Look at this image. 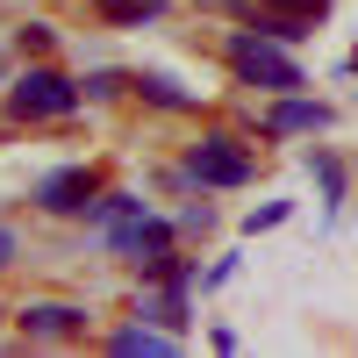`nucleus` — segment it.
<instances>
[{
    "label": "nucleus",
    "instance_id": "f257e3e1",
    "mask_svg": "<svg viewBox=\"0 0 358 358\" xmlns=\"http://www.w3.org/2000/svg\"><path fill=\"white\" fill-rule=\"evenodd\" d=\"M222 57H229V72L244 79V86H265V94H294V86H308L301 65H294V57H287L273 36H258V29H236Z\"/></svg>",
    "mask_w": 358,
    "mask_h": 358
},
{
    "label": "nucleus",
    "instance_id": "f03ea898",
    "mask_svg": "<svg viewBox=\"0 0 358 358\" xmlns=\"http://www.w3.org/2000/svg\"><path fill=\"white\" fill-rule=\"evenodd\" d=\"M72 108H79V86L57 65H29L8 86V115H15V122H57V115H72Z\"/></svg>",
    "mask_w": 358,
    "mask_h": 358
},
{
    "label": "nucleus",
    "instance_id": "7ed1b4c3",
    "mask_svg": "<svg viewBox=\"0 0 358 358\" xmlns=\"http://www.w3.org/2000/svg\"><path fill=\"white\" fill-rule=\"evenodd\" d=\"M187 179H201V187H244L251 179V151L236 136H201L187 151Z\"/></svg>",
    "mask_w": 358,
    "mask_h": 358
},
{
    "label": "nucleus",
    "instance_id": "20e7f679",
    "mask_svg": "<svg viewBox=\"0 0 358 358\" xmlns=\"http://www.w3.org/2000/svg\"><path fill=\"white\" fill-rule=\"evenodd\" d=\"M36 201L50 208V215H86V208L101 201V179L86 172V165H65V172H50L43 187H36Z\"/></svg>",
    "mask_w": 358,
    "mask_h": 358
},
{
    "label": "nucleus",
    "instance_id": "39448f33",
    "mask_svg": "<svg viewBox=\"0 0 358 358\" xmlns=\"http://www.w3.org/2000/svg\"><path fill=\"white\" fill-rule=\"evenodd\" d=\"M236 15H244L258 36H273V43H294V36H308V29H315V15L287 8V0H265V8H258V0H236Z\"/></svg>",
    "mask_w": 358,
    "mask_h": 358
},
{
    "label": "nucleus",
    "instance_id": "423d86ee",
    "mask_svg": "<svg viewBox=\"0 0 358 358\" xmlns=\"http://www.w3.org/2000/svg\"><path fill=\"white\" fill-rule=\"evenodd\" d=\"M15 322H22V337H86V308L72 301H29Z\"/></svg>",
    "mask_w": 358,
    "mask_h": 358
},
{
    "label": "nucleus",
    "instance_id": "0eeeda50",
    "mask_svg": "<svg viewBox=\"0 0 358 358\" xmlns=\"http://www.w3.org/2000/svg\"><path fill=\"white\" fill-rule=\"evenodd\" d=\"M294 129H330V108L322 101H280L265 115V136H294Z\"/></svg>",
    "mask_w": 358,
    "mask_h": 358
},
{
    "label": "nucleus",
    "instance_id": "6e6552de",
    "mask_svg": "<svg viewBox=\"0 0 358 358\" xmlns=\"http://www.w3.org/2000/svg\"><path fill=\"white\" fill-rule=\"evenodd\" d=\"M108 351H115V358H136V351H143V358H165V351H172V330H158V322H136V330H115Z\"/></svg>",
    "mask_w": 358,
    "mask_h": 358
},
{
    "label": "nucleus",
    "instance_id": "1a4fd4ad",
    "mask_svg": "<svg viewBox=\"0 0 358 358\" xmlns=\"http://www.w3.org/2000/svg\"><path fill=\"white\" fill-rule=\"evenodd\" d=\"M94 15L115 29H143V22H165V0H94Z\"/></svg>",
    "mask_w": 358,
    "mask_h": 358
},
{
    "label": "nucleus",
    "instance_id": "9d476101",
    "mask_svg": "<svg viewBox=\"0 0 358 358\" xmlns=\"http://www.w3.org/2000/svg\"><path fill=\"white\" fill-rule=\"evenodd\" d=\"M129 86H136L143 101H158V108H201V94H187V86H179V79H165V72H136Z\"/></svg>",
    "mask_w": 358,
    "mask_h": 358
},
{
    "label": "nucleus",
    "instance_id": "9b49d317",
    "mask_svg": "<svg viewBox=\"0 0 358 358\" xmlns=\"http://www.w3.org/2000/svg\"><path fill=\"white\" fill-rule=\"evenodd\" d=\"M86 215H94V222H108V229H122V222H136V215H143V201H136V194H101L94 208H86Z\"/></svg>",
    "mask_w": 358,
    "mask_h": 358
},
{
    "label": "nucleus",
    "instance_id": "f8f14e48",
    "mask_svg": "<svg viewBox=\"0 0 358 358\" xmlns=\"http://www.w3.org/2000/svg\"><path fill=\"white\" fill-rule=\"evenodd\" d=\"M143 315H151L158 330H172V337L187 330V301H179V294H158V301H143Z\"/></svg>",
    "mask_w": 358,
    "mask_h": 358
},
{
    "label": "nucleus",
    "instance_id": "ddd939ff",
    "mask_svg": "<svg viewBox=\"0 0 358 358\" xmlns=\"http://www.w3.org/2000/svg\"><path fill=\"white\" fill-rule=\"evenodd\" d=\"M50 43H57V29H50V22H22V29H15V50H22V57H43Z\"/></svg>",
    "mask_w": 358,
    "mask_h": 358
},
{
    "label": "nucleus",
    "instance_id": "4468645a",
    "mask_svg": "<svg viewBox=\"0 0 358 358\" xmlns=\"http://www.w3.org/2000/svg\"><path fill=\"white\" fill-rule=\"evenodd\" d=\"M122 86H129L122 72H94V79H86V94H122Z\"/></svg>",
    "mask_w": 358,
    "mask_h": 358
},
{
    "label": "nucleus",
    "instance_id": "2eb2a0df",
    "mask_svg": "<svg viewBox=\"0 0 358 358\" xmlns=\"http://www.w3.org/2000/svg\"><path fill=\"white\" fill-rule=\"evenodd\" d=\"M273 222H287V201H273V208H251V229H273Z\"/></svg>",
    "mask_w": 358,
    "mask_h": 358
},
{
    "label": "nucleus",
    "instance_id": "dca6fc26",
    "mask_svg": "<svg viewBox=\"0 0 358 358\" xmlns=\"http://www.w3.org/2000/svg\"><path fill=\"white\" fill-rule=\"evenodd\" d=\"M287 8H301V15H322V8H330V0H287Z\"/></svg>",
    "mask_w": 358,
    "mask_h": 358
},
{
    "label": "nucleus",
    "instance_id": "f3484780",
    "mask_svg": "<svg viewBox=\"0 0 358 358\" xmlns=\"http://www.w3.org/2000/svg\"><path fill=\"white\" fill-rule=\"evenodd\" d=\"M8 258H15V236H8V229H0V265H8Z\"/></svg>",
    "mask_w": 358,
    "mask_h": 358
}]
</instances>
